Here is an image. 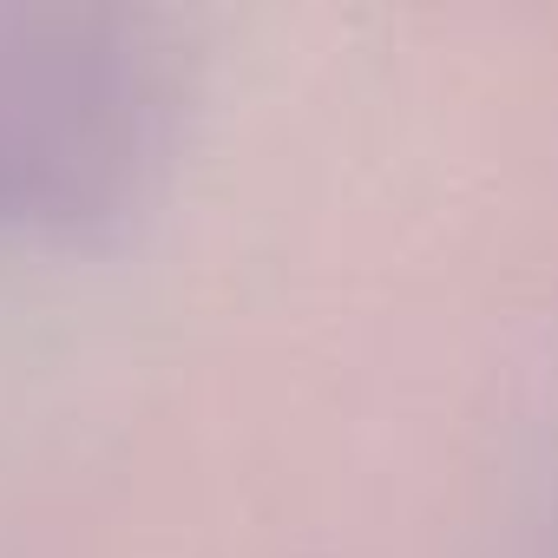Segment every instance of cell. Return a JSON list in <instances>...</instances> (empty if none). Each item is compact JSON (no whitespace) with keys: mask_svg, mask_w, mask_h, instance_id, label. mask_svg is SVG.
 I'll use <instances>...</instances> for the list:
<instances>
[{"mask_svg":"<svg viewBox=\"0 0 558 558\" xmlns=\"http://www.w3.org/2000/svg\"><path fill=\"white\" fill-rule=\"evenodd\" d=\"M191 53L132 8H0V243L125 230L178 165Z\"/></svg>","mask_w":558,"mask_h":558,"instance_id":"obj_1","label":"cell"}]
</instances>
